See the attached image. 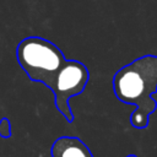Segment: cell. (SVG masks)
<instances>
[{
    "instance_id": "obj_1",
    "label": "cell",
    "mask_w": 157,
    "mask_h": 157,
    "mask_svg": "<svg viewBox=\"0 0 157 157\" xmlns=\"http://www.w3.org/2000/svg\"><path fill=\"white\" fill-rule=\"evenodd\" d=\"M113 91L120 102L135 105L130 124L145 129L150 115L157 109V102L152 98L157 92V55L140 56L119 69L113 77Z\"/></svg>"
},
{
    "instance_id": "obj_2",
    "label": "cell",
    "mask_w": 157,
    "mask_h": 157,
    "mask_svg": "<svg viewBox=\"0 0 157 157\" xmlns=\"http://www.w3.org/2000/svg\"><path fill=\"white\" fill-rule=\"evenodd\" d=\"M16 59L29 80L40 82L47 87L67 60L59 47L37 36L26 37L18 43Z\"/></svg>"
},
{
    "instance_id": "obj_3",
    "label": "cell",
    "mask_w": 157,
    "mask_h": 157,
    "mask_svg": "<svg viewBox=\"0 0 157 157\" xmlns=\"http://www.w3.org/2000/svg\"><path fill=\"white\" fill-rule=\"evenodd\" d=\"M88 80L90 72L86 65L77 60H66L48 86L54 94L56 109L69 123H72L74 120L69 101L83 92Z\"/></svg>"
},
{
    "instance_id": "obj_4",
    "label": "cell",
    "mask_w": 157,
    "mask_h": 157,
    "mask_svg": "<svg viewBox=\"0 0 157 157\" xmlns=\"http://www.w3.org/2000/svg\"><path fill=\"white\" fill-rule=\"evenodd\" d=\"M52 157H93L88 146L76 136H60L50 148Z\"/></svg>"
},
{
    "instance_id": "obj_5",
    "label": "cell",
    "mask_w": 157,
    "mask_h": 157,
    "mask_svg": "<svg viewBox=\"0 0 157 157\" xmlns=\"http://www.w3.org/2000/svg\"><path fill=\"white\" fill-rule=\"evenodd\" d=\"M12 135L11 132V123L7 118H1L0 119V137L2 139H9Z\"/></svg>"
},
{
    "instance_id": "obj_6",
    "label": "cell",
    "mask_w": 157,
    "mask_h": 157,
    "mask_svg": "<svg viewBox=\"0 0 157 157\" xmlns=\"http://www.w3.org/2000/svg\"><path fill=\"white\" fill-rule=\"evenodd\" d=\"M126 157H137V156H136V155H128Z\"/></svg>"
}]
</instances>
